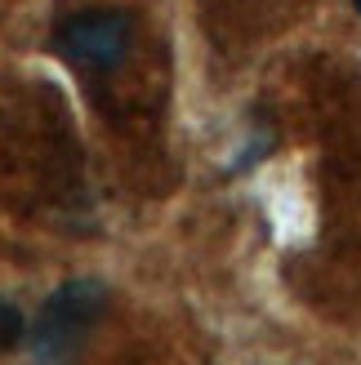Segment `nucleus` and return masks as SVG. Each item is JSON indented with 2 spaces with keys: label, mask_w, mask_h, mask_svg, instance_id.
Wrapping results in <instances>:
<instances>
[{
  "label": "nucleus",
  "mask_w": 361,
  "mask_h": 365,
  "mask_svg": "<svg viewBox=\"0 0 361 365\" xmlns=\"http://www.w3.org/2000/svg\"><path fill=\"white\" fill-rule=\"evenodd\" d=\"M23 330H27V321H23V312H18V303L0 299V352H9L14 343L23 339Z\"/></svg>",
  "instance_id": "3"
},
{
  "label": "nucleus",
  "mask_w": 361,
  "mask_h": 365,
  "mask_svg": "<svg viewBox=\"0 0 361 365\" xmlns=\"http://www.w3.org/2000/svg\"><path fill=\"white\" fill-rule=\"evenodd\" d=\"M107 307V289L89 277H76L59 285L54 294L45 299L41 317L31 325V352L41 365H67L76 356V348L89 339V330L98 325Z\"/></svg>",
  "instance_id": "1"
},
{
  "label": "nucleus",
  "mask_w": 361,
  "mask_h": 365,
  "mask_svg": "<svg viewBox=\"0 0 361 365\" xmlns=\"http://www.w3.org/2000/svg\"><path fill=\"white\" fill-rule=\"evenodd\" d=\"M54 45H59L63 58H71L76 67H94L107 71L125 58L130 49V18L121 9H81L59 23L54 31Z\"/></svg>",
  "instance_id": "2"
},
{
  "label": "nucleus",
  "mask_w": 361,
  "mask_h": 365,
  "mask_svg": "<svg viewBox=\"0 0 361 365\" xmlns=\"http://www.w3.org/2000/svg\"><path fill=\"white\" fill-rule=\"evenodd\" d=\"M357 9H361V0H357Z\"/></svg>",
  "instance_id": "4"
}]
</instances>
